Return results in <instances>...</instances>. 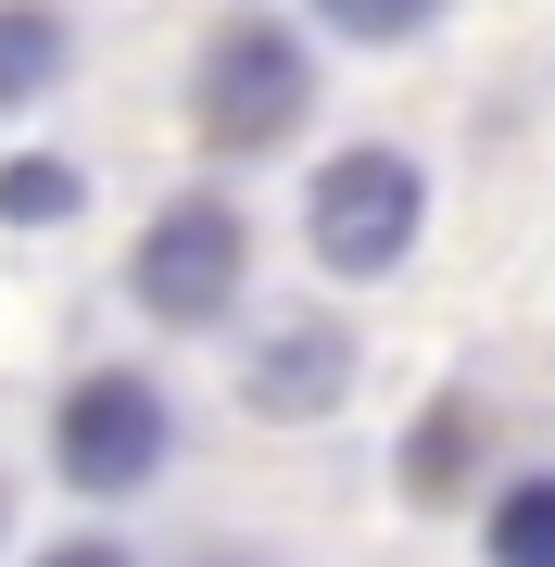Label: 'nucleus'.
<instances>
[{"label": "nucleus", "instance_id": "10", "mask_svg": "<svg viewBox=\"0 0 555 567\" xmlns=\"http://www.w3.org/2000/svg\"><path fill=\"white\" fill-rule=\"evenodd\" d=\"M316 13H329L341 39H367V51H391V39H417V25H442V0H316Z\"/></svg>", "mask_w": 555, "mask_h": 567}, {"label": "nucleus", "instance_id": "5", "mask_svg": "<svg viewBox=\"0 0 555 567\" xmlns=\"http://www.w3.org/2000/svg\"><path fill=\"white\" fill-rule=\"evenodd\" d=\"M341 391H353V328L341 316H278L266 341H253V365H240V404L253 416H341Z\"/></svg>", "mask_w": 555, "mask_h": 567}, {"label": "nucleus", "instance_id": "12", "mask_svg": "<svg viewBox=\"0 0 555 567\" xmlns=\"http://www.w3.org/2000/svg\"><path fill=\"white\" fill-rule=\"evenodd\" d=\"M0 517H13V505H0Z\"/></svg>", "mask_w": 555, "mask_h": 567}, {"label": "nucleus", "instance_id": "4", "mask_svg": "<svg viewBox=\"0 0 555 567\" xmlns=\"http://www.w3.org/2000/svg\"><path fill=\"white\" fill-rule=\"evenodd\" d=\"M165 442H177V416H165V391H152L140 365H89V379L63 391V416H51V466H63V492H89V505L152 492L165 480Z\"/></svg>", "mask_w": 555, "mask_h": 567}, {"label": "nucleus", "instance_id": "7", "mask_svg": "<svg viewBox=\"0 0 555 567\" xmlns=\"http://www.w3.org/2000/svg\"><path fill=\"white\" fill-rule=\"evenodd\" d=\"M480 543H493V567H555V466H531V480L493 492Z\"/></svg>", "mask_w": 555, "mask_h": 567}, {"label": "nucleus", "instance_id": "9", "mask_svg": "<svg viewBox=\"0 0 555 567\" xmlns=\"http://www.w3.org/2000/svg\"><path fill=\"white\" fill-rule=\"evenodd\" d=\"M89 203V177L63 152H0V227H63Z\"/></svg>", "mask_w": 555, "mask_h": 567}, {"label": "nucleus", "instance_id": "3", "mask_svg": "<svg viewBox=\"0 0 555 567\" xmlns=\"http://www.w3.org/2000/svg\"><path fill=\"white\" fill-rule=\"evenodd\" d=\"M240 278H253V227H240L227 189H177V203L140 227V252H126V290H140L152 328H215L240 303Z\"/></svg>", "mask_w": 555, "mask_h": 567}, {"label": "nucleus", "instance_id": "2", "mask_svg": "<svg viewBox=\"0 0 555 567\" xmlns=\"http://www.w3.org/2000/svg\"><path fill=\"white\" fill-rule=\"evenodd\" d=\"M417 227H430V164L391 152V140L329 152V164H316V189H304V240H316L329 278H404Z\"/></svg>", "mask_w": 555, "mask_h": 567}, {"label": "nucleus", "instance_id": "1", "mask_svg": "<svg viewBox=\"0 0 555 567\" xmlns=\"http://www.w3.org/2000/svg\"><path fill=\"white\" fill-rule=\"evenodd\" d=\"M304 114H316L304 25L227 13L215 39H203V76H189V126H203V152H278V140H304Z\"/></svg>", "mask_w": 555, "mask_h": 567}, {"label": "nucleus", "instance_id": "11", "mask_svg": "<svg viewBox=\"0 0 555 567\" xmlns=\"http://www.w3.org/2000/svg\"><path fill=\"white\" fill-rule=\"evenodd\" d=\"M39 567H126V543H51Z\"/></svg>", "mask_w": 555, "mask_h": 567}, {"label": "nucleus", "instance_id": "6", "mask_svg": "<svg viewBox=\"0 0 555 567\" xmlns=\"http://www.w3.org/2000/svg\"><path fill=\"white\" fill-rule=\"evenodd\" d=\"M63 13L51 0H0V114H25V102H51L63 89Z\"/></svg>", "mask_w": 555, "mask_h": 567}, {"label": "nucleus", "instance_id": "8", "mask_svg": "<svg viewBox=\"0 0 555 567\" xmlns=\"http://www.w3.org/2000/svg\"><path fill=\"white\" fill-rule=\"evenodd\" d=\"M467 454H480V404L454 391V404H430V429L404 442V492H417V505H442V492H467Z\"/></svg>", "mask_w": 555, "mask_h": 567}]
</instances>
